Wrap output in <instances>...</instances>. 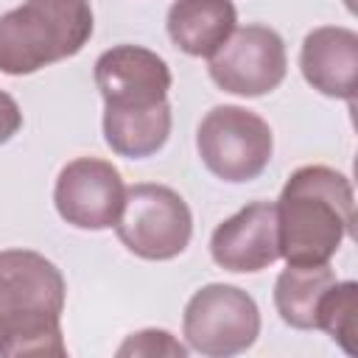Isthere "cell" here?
Listing matches in <instances>:
<instances>
[{"label":"cell","instance_id":"obj_7","mask_svg":"<svg viewBox=\"0 0 358 358\" xmlns=\"http://www.w3.org/2000/svg\"><path fill=\"white\" fill-rule=\"evenodd\" d=\"M285 45L268 25L235 28L210 56V78L232 95L257 98L277 90L285 78Z\"/></svg>","mask_w":358,"mask_h":358},{"label":"cell","instance_id":"obj_10","mask_svg":"<svg viewBox=\"0 0 358 358\" xmlns=\"http://www.w3.org/2000/svg\"><path fill=\"white\" fill-rule=\"evenodd\" d=\"M213 260L227 271H260L280 257L277 207L252 201L232 218L221 221L210 238Z\"/></svg>","mask_w":358,"mask_h":358},{"label":"cell","instance_id":"obj_13","mask_svg":"<svg viewBox=\"0 0 358 358\" xmlns=\"http://www.w3.org/2000/svg\"><path fill=\"white\" fill-rule=\"evenodd\" d=\"M171 134V103L162 101L145 109H103V137L106 145L120 157H151Z\"/></svg>","mask_w":358,"mask_h":358},{"label":"cell","instance_id":"obj_9","mask_svg":"<svg viewBox=\"0 0 358 358\" xmlns=\"http://www.w3.org/2000/svg\"><path fill=\"white\" fill-rule=\"evenodd\" d=\"M95 87L106 106L145 109L168 101L171 70L162 56L140 45H117L98 56Z\"/></svg>","mask_w":358,"mask_h":358},{"label":"cell","instance_id":"obj_8","mask_svg":"<svg viewBox=\"0 0 358 358\" xmlns=\"http://www.w3.org/2000/svg\"><path fill=\"white\" fill-rule=\"evenodd\" d=\"M126 199L120 171L98 157H78L59 171L53 201L59 215L78 229L115 227Z\"/></svg>","mask_w":358,"mask_h":358},{"label":"cell","instance_id":"obj_14","mask_svg":"<svg viewBox=\"0 0 358 358\" xmlns=\"http://www.w3.org/2000/svg\"><path fill=\"white\" fill-rule=\"evenodd\" d=\"M333 282H336V274L327 263H319V266L288 263V268H282L274 282V305L280 319L296 330H313L316 305Z\"/></svg>","mask_w":358,"mask_h":358},{"label":"cell","instance_id":"obj_12","mask_svg":"<svg viewBox=\"0 0 358 358\" xmlns=\"http://www.w3.org/2000/svg\"><path fill=\"white\" fill-rule=\"evenodd\" d=\"M232 0H173L168 8V36L187 56H213L235 31Z\"/></svg>","mask_w":358,"mask_h":358},{"label":"cell","instance_id":"obj_11","mask_svg":"<svg viewBox=\"0 0 358 358\" xmlns=\"http://www.w3.org/2000/svg\"><path fill=\"white\" fill-rule=\"evenodd\" d=\"M299 67L305 81L330 98H355L358 73V34L341 25L313 28L299 50Z\"/></svg>","mask_w":358,"mask_h":358},{"label":"cell","instance_id":"obj_15","mask_svg":"<svg viewBox=\"0 0 358 358\" xmlns=\"http://www.w3.org/2000/svg\"><path fill=\"white\" fill-rule=\"evenodd\" d=\"M316 327L338 341L350 355L358 352V285L333 282L316 305Z\"/></svg>","mask_w":358,"mask_h":358},{"label":"cell","instance_id":"obj_4","mask_svg":"<svg viewBox=\"0 0 358 358\" xmlns=\"http://www.w3.org/2000/svg\"><path fill=\"white\" fill-rule=\"evenodd\" d=\"M115 229L131 255L143 260H171L187 249L193 235V215L176 190L140 182L126 187Z\"/></svg>","mask_w":358,"mask_h":358},{"label":"cell","instance_id":"obj_3","mask_svg":"<svg viewBox=\"0 0 358 358\" xmlns=\"http://www.w3.org/2000/svg\"><path fill=\"white\" fill-rule=\"evenodd\" d=\"M90 36V0H25L0 17V73H36L76 56Z\"/></svg>","mask_w":358,"mask_h":358},{"label":"cell","instance_id":"obj_6","mask_svg":"<svg viewBox=\"0 0 358 358\" xmlns=\"http://www.w3.org/2000/svg\"><path fill=\"white\" fill-rule=\"evenodd\" d=\"M182 333L201 355H238L255 344L260 333V310L238 285L213 282L199 288L185 305Z\"/></svg>","mask_w":358,"mask_h":358},{"label":"cell","instance_id":"obj_5","mask_svg":"<svg viewBox=\"0 0 358 358\" xmlns=\"http://www.w3.org/2000/svg\"><path fill=\"white\" fill-rule=\"evenodd\" d=\"M196 148L207 171L224 182L257 179L274 151L268 123L243 106H213L196 131Z\"/></svg>","mask_w":358,"mask_h":358},{"label":"cell","instance_id":"obj_2","mask_svg":"<svg viewBox=\"0 0 358 358\" xmlns=\"http://www.w3.org/2000/svg\"><path fill=\"white\" fill-rule=\"evenodd\" d=\"M274 207L280 257L291 266L327 263L352 227L350 179L327 165L296 168Z\"/></svg>","mask_w":358,"mask_h":358},{"label":"cell","instance_id":"obj_16","mask_svg":"<svg viewBox=\"0 0 358 358\" xmlns=\"http://www.w3.org/2000/svg\"><path fill=\"white\" fill-rule=\"evenodd\" d=\"M22 126V112L17 106V101L0 90V145L8 143Z\"/></svg>","mask_w":358,"mask_h":358},{"label":"cell","instance_id":"obj_1","mask_svg":"<svg viewBox=\"0 0 358 358\" xmlns=\"http://www.w3.org/2000/svg\"><path fill=\"white\" fill-rule=\"evenodd\" d=\"M67 285L62 271L39 252H0V355L62 358V310Z\"/></svg>","mask_w":358,"mask_h":358}]
</instances>
